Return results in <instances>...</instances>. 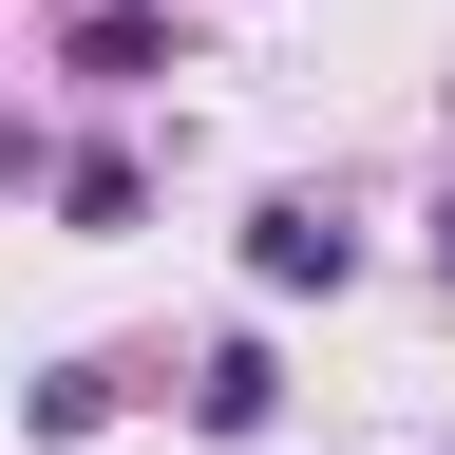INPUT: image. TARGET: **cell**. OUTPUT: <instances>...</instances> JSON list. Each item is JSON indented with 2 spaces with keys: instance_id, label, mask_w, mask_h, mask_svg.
Here are the masks:
<instances>
[{
  "instance_id": "1",
  "label": "cell",
  "mask_w": 455,
  "mask_h": 455,
  "mask_svg": "<svg viewBox=\"0 0 455 455\" xmlns=\"http://www.w3.org/2000/svg\"><path fill=\"white\" fill-rule=\"evenodd\" d=\"M341 266H361V228H341L323 190H266L247 209V284H341Z\"/></svg>"
},
{
  "instance_id": "2",
  "label": "cell",
  "mask_w": 455,
  "mask_h": 455,
  "mask_svg": "<svg viewBox=\"0 0 455 455\" xmlns=\"http://www.w3.org/2000/svg\"><path fill=\"white\" fill-rule=\"evenodd\" d=\"M284 418V361H266V341H209V361H190V436H266Z\"/></svg>"
},
{
  "instance_id": "3",
  "label": "cell",
  "mask_w": 455,
  "mask_h": 455,
  "mask_svg": "<svg viewBox=\"0 0 455 455\" xmlns=\"http://www.w3.org/2000/svg\"><path fill=\"white\" fill-rule=\"evenodd\" d=\"M57 57H76L95 95H133V76H171V20H133V0H95V20L57 38Z\"/></svg>"
},
{
  "instance_id": "4",
  "label": "cell",
  "mask_w": 455,
  "mask_h": 455,
  "mask_svg": "<svg viewBox=\"0 0 455 455\" xmlns=\"http://www.w3.org/2000/svg\"><path fill=\"white\" fill-rule=\"evenodd\" d=\"M57 209H76V228H95V247H114V228H133V209H152V171H133V152H76V171H57Z\"/></svg>"
},
{
  "instance_id": "5",
  "label": "cell",
  "mask_w": 455,
  "mask_h": 455,
  "mask_svg": "<svg viewBox=\"0 0 455 455\" xmlns=\"http://www.w3.org/2000/svg\"><path fill=\"white\" fill-rule=\"evenodd\" d=\"M436 266H455V190H436Z\"/></svg>"
}]
</instances>
